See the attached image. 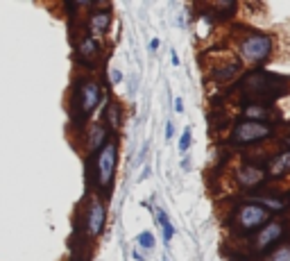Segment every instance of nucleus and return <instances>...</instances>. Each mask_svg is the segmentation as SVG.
I'll list each match as a JSON object with an SVG mask.
<instances>
[{
    "label": "nucleus",
    "mask_w": 290,
    "mask_h": 261,
    "mask_svg": "<svg viewBox=\"0 0 290 261\" xmlns=\"http://www.w3.org/2000/svg\"><path fill=\"white\" fill-rule=\"evenodd\" d=\"M107 141H109V129L104 127V123H93L86 127V134H84L86 154H95Z\"/></svg>",
    "instance_id": "obj_12"
},
{
    "label": "nucleus",
    "mask_w": 290,
    "mask_h": 261,
    "mask_svg": "<svg viewBox=\"0 0 290 261\" xmlns=\"http://www.w3.org/2000/svg\"><path fill=\"white\" fill-rule=\"evenodd\" d=\"M272 177H279V175H286L290 173V150H283V152H279L277 157H272L268 161V171Z\"/></svg>",
    "instance_id": "obj_15"
},
{
    "label": "nucleus",
    "mask_w": 290,
    "mask_h": 261,
    "mask_svg": "<svg viewBox=\"0 0 290 261\" xmlns=\"http://www.w3.org/2000/svg\"><path fill=\"white\" fill-rule=\"evenodd\" d=\"M170 55H172V57H170L172 66H179V57H177V52H175V50H172V52H170Z\"/></svg>",
    "instance_id": "obj_26"
},
{
    "label": "nucleus",
    "mask_w": 290,
    "mask_h": 261,
    "mask_svg": "<svg viewBox=\"0 0 290 261\" xmlns=\"http://www.w3.org/2000/svg\"><path fill=\"white\" fill-rule=\"evenodd\" d=\"M265 168L259 166V164H243V166L236 171V184L240 188H259L265 182Z\"/></svg>",
    "instance_id": "obj_10"
},
{
    "label": "nucleus",
    "mask_w": 290,
    "mask_h": 261,
    "mask_svg": "<svg viewBox=\"0 0 290 261\" xmlns=\"http://www.w3.org/2000/svg\"><path fill=\"white\" fill-rule=\"evenodd\" d=\"M107 225V209H104L100 198H89L84 211V234L89 239H98Z\"/></svg>",
    "instance_id": "obj_8"
},
{
    "label": "nucleus",
    "mask_w": 290,
    "mask_h": 261,
    "mask_svg": "<svg viewBox=\"0 0 290 261\" xmlns=\"http://www.w3.org/2000/svg\"><path fill=\"white\" fill-rule=\"evenodd\" d=\"M159 225H161V230H163V241L170 243L172 236H175V227L170 225V218H168V214L163 209H159Z\"/></svg>",
    "instance_id": "obj_19"
},
{
    "label": "nucleus",
    "mask_w": 290,
    "mask_h": 261,
    "mask_svg": "<svg viewBox=\"0 0 290 261\" xmlns=\"http://www.w3.org/2000/svg\"><path fill=\"white\" fill-rule=\"evenodd\" d=\"M259 200V205L263 207L265 211H283L288 207V200H283V198H272V195H263V198H256Z\"/></svg>",
    "instance_id": "obj_17"
},
{
    "label": "nucleus",
    "mask_w": 290,
    "mask_h": 261,
    "mask_svg": "<svg viewBox=\"0 0 290 261\" xmlns=\"http://www.w3.org/2000/svg\"><path fill=\"white\" fill-rule=\"evenodd\" d=\"M283 146H286L290 150V127H288V134H286V139H283Z\"/></svg>",
    "instance_id": "obj_27"
},
{
    "label": "nucleus",
    "mask_w": 290,
    "mask_h": 261,
    "mask_svg": "<svg viewBox=\"0 0 290 261\" xmlns=\"http://www.w3.org/2000/svg\"><path fill=\"white\" fill-rule=\"evenodd\" d=\"M283 234H286V225L281 220H268L256 232V236H252V250L256 254H261V257H265L283 239Z\"/></svg>",
    "instance_id": "obj_7"
},
{
    "label": "nucleus",
    "mask_w": 290,
    "mask_h": 261,
    "mask_svg": "<svg viewBox=\"0 0 290 261\" xmlns=\"http://www.w3.org/2000/svg\"><path fill=\"white\" fill-rule=\"evenodd\" d=\"M191 148V127L184 129L182 139H179V152H186V150Z\"/></svg>",
    "instance_id": "obj_21"
},
{
    "label": "nucleus",
    "mask_w": 290,
    "mask_h": 261,
    "mask_svg": "<svg viewBox=\"0 0 290 261\" xmlns=\"http://www.w3.org/2000/svg\"><path fill=\"white\" fill-rule=\"evenodd\" d=\"M243 116L245 120H256V123H268L272 112H270V105L265 103H254V100H247L243 105Z\"/></svg>",
    "instance_id": "obj_13"
},
{
    "label": "nucleus",
    "mask_w": 290,
    "mask_h": 261,
    "mask_svg": "<svg viewBox=\"0 0 290 261\" xmlns=\"http://www.w3.org/2000/svg\"><path fill=\"white\" fill-rule=\"evenodd\" d=\"M86 25H89V35L93 39H100V37L107 35L109 27H111V9H109V5H98V9H93V12L89 14Z\"/></svg>",
    "instance_id": "obj_11"
},
{
    "label": "nucleus",
    "mask_w": 290,
    "mask_h": 261,
    "mask_svg": "<svg viewBox=\"0 0 290 261\" xmlns=\"http://www.w3.org/2000/svg\"><path fill=\"white\" fill-rule=\"evenodd\" d=\"M102 103V86L95 77H82L75 82L72 89V103H70V118L72 123L80 127L86 123L91 114L98 109V105Z\"/></svg>",
    "instance_id": "obj_2"
},
{
    "label": "nucleus",
    "mask_w": 290,
    "mask_h": 261,
    "mask_svg": "<svg viewBox=\"0 0 290 261\" xmlns=\"http://www.w3.org/2000/svg\"><path fill=\"white\" fill-rule=\"evenodd\" d=\"M270 220V211H265L259 202H240L236 207L234 216H231L229 225L234 230V234L238 236H252Z\"/></svg>",
    "instance_id": "obj_4"
},
{
    "label": "nucleus",
    "mask_w": 290,
    "mask_h": 261,
    "mask_svg": "<svg viewBox=\"0 0 290 261\" xmlns=\"http://www.w3.org/2000/svg\"><path fill=\"white\" fill-rule=\"evenodd\" d=\"M175 112L177 114H184V100L182 98H175Z\"/></svg>",
    "instance_id": "obj_23"
},
{
    "label": "nucleus",
    "mask_w": 290,
    "mask_h": 261,
    "mask_svg": "<svg viewBox=\"0 0 290 261\" xmlns=\"http://www.w3.org/2000/svg\"><path fill=\"white\" fill-rule=\"evenodd\" d=\"M138 245L145 250H154V245H157V239H154L152 232H141L138 234Z\"/></svg>",
    "instance_id": "obj_20"
},
{
    "label": "nucleus",
    "mask_w": 290,
    "mask_h": 261,
    "mask_svg": "<svg viewBox=\"0 0 290 261\" xmlns=\"http://www.w3.org/2000/svg\"><path fill=\"white\" fill-rule=\"evenodd\" d=\"M120 123H123V109H120V105L107 103V107H104V127L116 134L120 129Z\"/></svg>",
    "instance_id": "obj_16"
},
{
    "label": "nucleus",
    "mask_w": 290,
    "mask_h": 261,
    "mask_svg": "<svg viewBox=\"0 0 290 261\" xmlns=\"http://www.w3.org/2000/svg\"><path fill=\"white\" fill-rule=\"evenodd\" d=\"M240 71H243L240 61H227L225 66H218V69H213V73H211V77H213L218 84H225V82L236 80V77L240 75Z\"/></svg>",
    "instance_id": "obj_14"
},
{
    "label": "nucleus",
    "mask_w": 290,
    "mask_h": 261,
    "mask_svg": "<svg viewBox=\"0 0 290 261\" xmlns=\"http://www.w3.org/2000/svg\"><path fill=\"white\" fill-rule=\"evenodd\" d=\"M265 261H290V243L272 248L268 254H265Z\"/></svg>",
    "instance_id": "obj_18"
},
{
    "label": "nucleus",
    "mask_w": 290,
    "mask_h": 261,
    "mask_svg": "<svg viewBox=\"0 0 290 261\" xmlns=\"http://www.w3.org/2000/svg\"><path fill=\"white\" fill-rule=\"evenodd\" d=\"M172 134H175V125L166 123V139H172Z\"/></svg>",
    "instance_id": "obj_24"
},
{
    "label": "nucleus",
    "mask_w": 290,
    "mask_h": 261,
    "mask_svg": "<svg viewBox=\"0 0 290 261\" xmlns=\"http://www.w3.org/2000/svg\"><path fill=\"white\" fill-rule=\"evenodd\" d=\"M274 132V127L270 123H256V120H238L231 127L229 134V146L231 148H247L252 143H259L263 139H268Z\"/></svg>",
    "instance_id": "obj_6"
},
{
    "label": "nucleus",
    "mask_w": 290,
    "mask_h": 261,
    "mask_svg": "<svg viewBox=\"0 0 290 261\" xmlns=\"http://www.w3.org/2000/svg\"><path fill=\"white\" fill-rule=\"evenodd\" d=\"M116 168H118V141L109 139V141L93 154V171H95L93 182L102 193H111Z\"/></svg>",
    "instance_id": "obj_3"
},
{
    "label": "nucleus",
    "mask_w": 290,
    "mask_h": 261,
    "mask_svg": "<svg viewBox=\"0 0 290 261\" xmlns=\"http://www.w3.org/2000/svg\"><path fill=\"white\" fill-rule=\"evenodd\" d=\"M100 55H102V48H100L98 39H93L91 35H82L80 41H77V59H80V64L93 69L100 61Z\"/></svg>",
    "instance_id": "obj_9"
},
{
    "label": "nucleus",
    "mask_w": 290,
    "mask_h": 261,
    "mask_svg": "<svg viewBox=\"0 0 290 261\" xmlns=\"http://www.w3.org/2000/svg\"><path fill=\"white\" fill-rule=\"evenodd\" d=\"M118 82H123V73L118 69H114L111 71V84H118Z\"/></svg>",
    "instance_id": "obj_22"
},
{
    "label": "nucleus",
    "mask_w": 290,
    "mask_h": 261,
    "mask_svg": "<svg viewBox=\"0 0 290 261\" xmlns=\"http://www.w3.org/2000/svg\"><path fill=\"white\" fill-rule=\"evenodd\" d=\"M240 91L254 103H274L277 98L290 93V77L268 73V71H252L240 80Z\"/></svg>",
    "instance_id": "obj_1"
},
{
    "label": "nucleus",
    "mask_w": 290,
    "mask_h": 261,
    "mask_svg": "<svg viewBox=\"0 0 290 261\" xmlns=\"http://www.w3.org/2000/svg\"><path fill=\"white\" fill-rule=\"evenodd\" d=\"M272 50H274L272 37L263 35V32H245L238 39V55L243 64L261 66L263 61L270 59Z\"/></svg>",
    "instance_id": "obj_5"
},
{
    "label": "nucleus",
    "mask_w": 290,
    "mask_h": 261,
    "mask_svg": "<svg viewBox=\"0 0 290 261\" xmlns=\"http://www.w3.org/2000/svg\"><path fill=\"white\" fill-rule=\"evenodd\" d=\"M159 50V39H152L150 41V52H157Z\"/></svg>",
    "instance_id": "obj_25"
}]
</instances>
